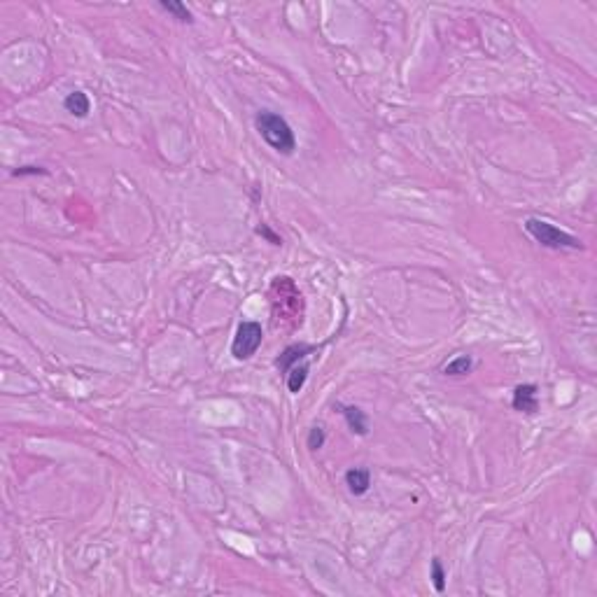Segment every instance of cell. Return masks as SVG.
Here are the masks:
<instances>
[{
    "label": "cell",
    "mask_w": 597,
    "mask_h": 597,
    "mask_svg": "<svg viewBox=\"0 0 597 597\" xmlns=\"http://www.w3.org/2000/svg\"><path fill=\"white\" fill-rule=\"evenodd\" d=\"M257 233H260V236H264V238H266V241H268L271 245H282V238L278 236V233H273V231H271L266 224L257 226Z\"/></svg>",
    "instance_id": "obj_15"
},
{
    "label": "cell",
    "mask_w": 597,
    "mask_h": 597,
    "mask_svg": "<svg viewBox=\"0 0 597 597\" xmlns=\"http://www.w3.org/2000/svg\"><path fill=\"white\" fill-rule=\"evenodd\" d=\"M513 409L518 413H527V415H534L539 411V392H537V385L532 383H525V385H518L513 390Z\"/></svg>",
    "instance_id": "obj_4"
},
{
    "label": "cell",
    "mask_w": 597,
    "mask_h": 597,
    "mask_svg": "<svg viewBox=\"0 0 597 597\" xmlns=\"http://www.w3.org/2000/svg\"><path fill=\"white\" fill-rule=\"evenodd\" d=\"M471 369H473L471 357L469 355H460V357H455L453 362H448V364L443 366V373H446V376H467Z\"/></svg>",
    "instance_id": "obj_11"
},
{
    "label": "cell",
    "mask_w": 597,
    "mask_h": 597,
    "mask_svg": "<svg viewBox=\"0 0 597 597\" xmlns=\"http://www.w3.org/2000/svg\"><path fill=\"white\" fill-rule=\"evenodd\" d=\"M346 485L355 497L366 495L369 488H371V471L366 467H353V469L346 471Z\"/></svg>",
    "instance_id": "obj_6"
},
{
    "label": "cell",
    "mask_w": 597,
    "mask_h": 597,
    "mask_svg": "<svg viewBox=\"0 0 597 597\" xmlns=\"http://www.w3.org/2000/svg\"><path fill=\"white\" fill-rule=\"evenodd\" d=\"M306 378H309V364H306V362L294 364L287 371V390L292 392V395H299L306 385Z\"/></svg>",
    "instance_id": "obj_9"
},
{
    "label": "cell",
    "mask_w": 597,
    "mask_h": 597,
    "mask_svg": "<svg viewBox=\"0 0 597 597\" xmlns=\"http://www.w3.org/2000/svg\"><path fill=\"white\" fill-rule=\"evenodd\" d=\"M432 583L436 593H443L446 590V571H443V565L439 558L432 560Z\"/></svg>",
    "instance_id": "obj_12"
},
{
    "label": "cell",
    "mask_w": 597,
    "mask_h": 597,
    "mask_svg": "<svg viewBox=\"0 0 597 597\" xmlns=\"http://www.w3.org/2000/svg\"><path fill=\"white\" fill-rule=\"evenodd\" d=\"M47 170L40 168V166H21V168H14L12 170V175L14 177H21V175H45Z\"/></svg>",
    "instance_id": "obj_14"
},
{
    "label": "cell",
    "mask_w": 597,
    "mask_h": 597,
    "mask_svg": "<svg viewBox=\"0 0 597 597\" xmlns=\"http://www.w3.org/2000/svg\"><path fill=\"white\" fill-rule=\"evenodd\" d=\"M262 341H264L262 324L255 322V320H245V322L238 324L236 336H233V343H231L233 360H238V362L250 360V357L260 350Z\"/></svg>",
    "instance_id": "obj_3"
},
{
    "label": "cell",
    "mask_w": 597,
    "mask_h": 597,
    "mask_svg": "<svg viewBox=\"0 0 597 597\" xmlns=\"http://www.w3.org/2000/svg\"><path fill=\"white\" fill-rule=\"evenodd\" d=\"M159 8H162L164 12H168V14H173L177 21L182 23H192L194 17L192 12L187 10V5H182L180 0H159Z\"/></svg>",
    "instance_id": "obj_10"
},
{
    "label": "cell",
    "mask_w": 597,
    "mask_h": 597,
    "mask_svg": "<svg viewBox=\"0 0 597 597\" xmlns=\"http://www.w3.org/2000/svg\"><path fill=\"white\" fill-rule=\"evenodd\" d=\"M341 409L343 418H346L350 432L360 434V436H366L369 434V418L362 409H357V406H338Z\"/></svg>",
    "instance_id": "obj_7"
},
{
    "label": "cell",
    "mask_w": 597,
    "mask_h": 597,
    "mask_svg": "<svg viewBox=\"0 0 597 597\" xmlns=\"http://www.w3.org/2000/svg\"><path fill=\"white\" fill-rule=\"evenodd\" d=\"M315 350H317L315 346H306V343H297V346H287L278 357H275V366H278L282 373H287L294 364H299V362H304L306 357L313 355V353H315Z\"/></svg>",
    "instance_id": "obj_5"
},
{
    "label": "cell",
    "mask_w": 597,
    "mask_h": 597,
    "mask_svg": "<svg viewBox=\"0 0 597 597\" xmlns=\"http://www.w3.org/2000/svg\"><path fill=\"white\" fill-rule=\"evenodd\" d=\"M525 231L530 233L539 245H544V248H549V250H583V243L578 241L576 236L562 231L560 226L551 224V222H546V219L530 217L525 222Z\"/></svg>",
    "instance_id": "obj_2"
},
{
    "label": "cell",
    "mask_w": 597,
    "mask_h": 597,
    "mask_svg": "<svg viewBox=\"0 0 597 597\" xmlns=\"http://www.w3.org/2000/svg\"><path fill=\"white\" fill-rule=\"evenodd\" d=\"M255 126L260 135L264 138L271 150H275L278 155H294L297 150V135H294L292 126L287 124V119L273 110H260L255 117Z\"/></svg>",
    "instance_id": "obj_1"
},
{
    "label": "cell",
    "mask_w": 597,
    "mask_h": 597,
    "mask_svg": "<svg viewBox=\"0 0 597 597\" xmlns=\"http://www.w3.org/2000/svg\"><path fill=\"white\" fill-rule=\"evenodd\" d=\"M63 108L68 115L77 117V119H84L89 112H91V101L84 91H72L63 98Z\"/></svg>",
    "instance_id": "obj_8"
},
{
    "label": "cell",
    "mask_w": 597,
    "mask_h": 597,
    "mask_svg": "<svg viewBox=\"0 0 597 597\" xmlns=\"http://www.w3.org/2000/svg\"><path fill=\"white\" fill-rule=\"evenodd\" d=\"M324 441H327V434H324V429L320 427V424H315V427H311L309 439H306V446H309L311 451H320V448L324 446Z\"/></svg>",
    "instance_id": "obj_13"
}]
</instances>
